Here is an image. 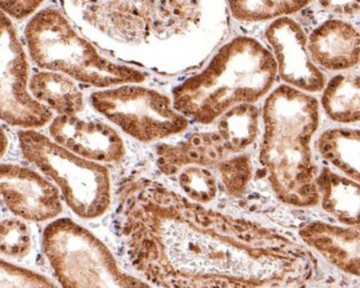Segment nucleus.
<instances>
[{"mask_svg": "<svg viewBox=\"0 0 360 288\" xmlns=\"http://www.w3.org/2000/svg\"><path fill=\"white\" fill-rule=\"evenodd\" d=\"M117 226L132 268L165 288H252L277 268L253 226L157 184L131 191Z\"/></svg>", "mask_w": 360, "mask_h": 288, "instance_id": "1", "label": "nucleus"}, {"mask_svg": "<svg viewBox=\"0 0 360 288\" xmlns=\"http://www.w3.org/2000/svg\"><path fill=\"white\" fill-rule=\"evenodd\" d=\"M259 160L279 201L315 207L321 199L311 140L319 124L317 100L290 86L271 92L264 105Z\"/></svg>", "mask_w": 360, "mask_h": 288, "instance_id": "2", "label": "nucleus"}, {"mask_svg": "<svg viewBox=\"0 0 360 288\" xmlns=\"http://www.w3.org/2000/svg\"><path fill=\"white\" fill-rule=\"evenodd\" d=\"M277 63L257 40L235 38L209 66L174 90V107L184 117L210 124L240 105H252L271 89Z\"/></svg>", "mask_w": 360, "mask_h": 288, "instance_id": "3", "label": "nucleus"}, {"mask_svg": "<svg viewBox=\"0 0 360 288\" xmlns=\"http://www.w3.org/2000/svg\"><path fill=\"white\" fill-rule=\"evenodd\" d=\"M29 53L40 68L63 72L96 86L142 82L146 76L130 67L102 57L96 48L77 34L57 8H46L26 27Z\"/></svg>", "mask_w": 360, "mask_h": 288, "instance_id": "4", "label": "nucleus"}, {"mask_svg": "<svg viewBox=\"0 0 360 288\" xmlns=\"http://www.w3.org/2000/svg\"><path fill=\"white\" fill-rule=\"evenodd\" d=\"M42 249L63 288H154L123 270L101 240L69 218L45 228Z\"/></svg>", "mask_w": 360, "mask_h": 288, "instance_id": "5", "label": "nucleus"}, {"mask_svg": "<svg viewBox=\"0 0 360 288\" xmlns=\"http://www.w3.org/2000/svg\"><path fill=\"white\" fill-rule=\"evenodd\" d=\"M21 150L30 163L57 183L67 204L78 216L94 220L111 204V180L105 166L86 160L44 134L19 132Z\"/></svg>", "mask_w": 360, "mask_h": 288, "instance_id": "6", "label": "nucleus"}, {"mask_svg": "<svg viewBox=\"0 0 360 288\" xmlns=\"http://www.w3.org/2000/svg\"><path fill=\"white\" fill-rule=\"evenodd\" d=\"M90 101L96 110L140 141L165 139L188 126L170 98L143 86H123L94 92Z\"/></svg>", "mask_w": 360, "mask_h": 288, "instance_id": "7", "label": "nucleus"}, {"mask_svg": "<svg viewBox=\"0 0 360 288\" xmlns=\"http://www.w3.org/2000/svg\"><path fill=\"white\" fill-rule=\"evenodd\" d=\"M29 65L16 29L1 13V118L11 126L40 128L53 118L28 91Z\"/></svg>", "mask_w": 360, "mask_h": 288, "instance_id": "8", "label": "nucleus"}, {"mask_svg": "<svg viewBox=\"0 0 360 288\" xmlns=\"http://www.w3.org/2000/svg\"><path fill=\"white\" fill-rule=\"evenodd\" d=\"M1 197L11 212L24 220L44 222L63 213L57 186L39 173L17 164H1Z\"/></svg>", "mask_w": 360, "mask_h": 288, "instance_id": "9", "label": "nucleus"}, {"mask_svg": "<svg viewBox=\"0 0 360 288\" xmlns=\"http://www.w3.org/2000/svg\"><path fill=\"white\" fill-rule=\"evenodd\" d=\"M265 37L274 51L277 72L292 88L306 92L325 89L326 79L307 50V37L294 19L282 17L267 27Z\"/></svg>", "mask_w": 360, "mask_h": 288, "instance_id": "10", "label": "nucleus"}, {"mask_svg": "<svg viewBox=\"0 0 360 288\" xmlns=\"http://www.w3.org/2000/svg\"><path fill=\"white\" fill-rule=\"evenodd\" d=\"M53 141L92 162L115 163L126 153L121 136L99 120L59 115L49 129Z\"/></svg>", "mask_w": 360, "mask_h": 288, "instance_id": "11", "label": "nucleus"}, {"mask_svg": "<svg viewBox=\"0 0 360 288\" xmlns=\"http://www.w3.org/2000/svg\"><path fill=\"white\" fill-rule=\"evenodd\" d=\"M307 50L315 65L330 71L346 70L360 61V32L346 21L327 20L314 29Z\"/></svg>", "mask_w": 360, "mask_h": 288, "instance_id": "12", "label": "nucleus"}, {"mask_svg": "<svg viewBox=\"0 0 360 288\" xmlns=\"http://www.w3.org/2000/svg\"><path fill=\"white\" fill-rule=\"evenodd\" d=\"M300 236L335 268L360 276V224L340 228L314 222L300 230Z\"/></svg>", "mask_w": 360, "mask_h": 288, "instance_id": "13", "label": "nucleus"}, {"mask_svg": "<svg viewBox=\"0 0 360 288\" xmlns=\"http://www.w3.org/2000/svg\"><path fill=\"white\" fill-rule=\"evenodd\" d=\"M323 209L344 225L360 224V184L323 169L317 176Z\"/></svg>", "mask_w": 360, "mask_h": 288, "instance_id": "14", "label": "nucleus"}, {"mask_svg": "<svg viewBox=\"0 0 360 288\" xmlns=\"http://www.w3.org/2000/svg\"><path fill=\"white\" fill-rule=\"evenodd\" d=\"M34 99L61 115H76L84 109L82 92L69 77L57 72H41L29 84Z\"/></svg>", "mask_w": 360, "mask_h": 288, "instance_id": "15", "label": "nucleus"}, {"mask_svg": "<svg viewBox=\"0 0 360 288\" xmlns=\"http://www.w3.org/2000/svg\"><path fill=\"white\" fill-rule=\"evenodd\" d=\"M317 149L325 160L360 184V130H327L319 136Z\"/></svg>", "mask_w": 360, "mask_h": 288, "instance_id": "16", "label": "nucleus"}, {"mask_svg": "<svg viewBox=\"0 0 360 288\" xmlns=\"http://www.w3.org/2000/svg\"><path fill=\"white\" fill-rule=\"evenodd\" d=\"M321 105L335 122L354 124L360 121V74L335 76L325 86Z\"/></svg>", "mask_w": 360, "mask_h": 288, "instance_id": "17", "label": "nucleus"}, {"mask_svg": "<svg viewBox=\"0 0 360 288\" xmlns=\"http://www.w3.org/2000/svg\"><path fill=\"white\" fill-rule=\"evenodd\" d=\"M259 128V110L253 105L232 107L221 117L219 136L227 151L240 152L255 141Z\"/></svg>", "mask_w": 360, "mask_h": 288, "instance_id": "18", "label": "nucleus"}, {"mask_svg": "<svg viewBox=\"0 0 360 288\" xmlns=\"http://www.w3.org/2000/svg\"><path fill=\"white\" fill-rule=\"evenodd\" d=\"M309 1H231V11L234 18L248 22L269 20L276 17L295 13Z\"/></svg>", "mask_w": 360, "mask_h": 288, "instance_id": "19", "label": "nucleus"}, {"mask_svg": "<svg viewBox=\"0 0 360 288\" xmlns=\"http://www.w3.org/2000/svg\"><path fill=\"white\" fill-rule=\"evenodd\" d=\"M181 189L198 203H209L217 194V178L207 169L192 165L184 169L179 176Z\"/></svg>", "mask_w": 360, "mask_h": 288, "instance_id": "20", "label": "nucleus"}, {"mask_svg": "<svg viewBox=\"0 0 360 288\" xmlns=\"http://www.w3.org/2000/svg\"><path fill=\"white\" fill-rule=\"evenodd\" d=\"M1 251L11 258H22L32 251V230L24 221L8 218L1 223Z\"/></svg>", "mask_w": 360, "mask_h": 288, "instance_id": "21", "label": "nucleus"}, {"mask_svg": "<svg viewBox=\"0 0 360 288\" xmlns=\"http://www.w3.org/2000/svg\"><path fill=\"white\" fill-rule=\"evenodd\" d=\"M1 288H58L46 276L1 261Z\"/></svg>", "mask_w": 360, "mask_h": 288, "instance_id": "22", "label": "nucleus"}, {"mask_svg": "<svg viewBox=\"0 0 360 288\" xmlns=\"http://www.w3.org/2000/svg\"><path fill=\"white\" fill-rule=\"evenodd\" d=\"M219 172L229 193L238 197L245 191L246 185L251 178V163L246 157H235L223 163L219 166Z\"/></svg>", "mask_w": 360, "mask_h": 288, "instance_id": "23", "label": "nucleus"}, {"mask_svg": "<svg viewBox=\"0 0 360 288\" xmlns=\"http://www.w3.org/2000/svg\"><path fill=\"white\" fill-rule=\"evenodd\" d=\"M41 1H1V8L17 19L25 18L39 7Z\"/></svg>", "mask_w": 360, "mask_h": 288, "instance_id": "24", "label": "nucleus"}, {"mask_svg": "<svg viewBox=\"0 0 360 288\" xmlns=\"http://www.w3.org/2000/svg\"><path fill=\"white\" fill-rule=\"evenodd\" d=\"M321 7L342 16H352L360 13V1H321Z\"/></svg>", "mask_w": 360, "mask_h": 288, "instance_id": "25", "label": "nucleus"}]
</instances>
